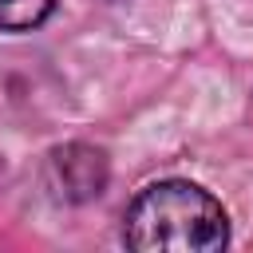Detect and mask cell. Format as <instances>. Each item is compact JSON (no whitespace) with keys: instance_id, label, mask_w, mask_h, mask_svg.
Masks as SVG:
<instances>
[{"instance_id":"3957f363","label":"cell","mask_w":253,"mask_h":253,"mask_svg":"<svg viewBox=\"0 0 253 253\" xmlns=\"http://www.w3.org/2000/svg\"><path fill=\"white\" fill-rule=\"evenodd\" d=\"M55 0H0V32H32L51 16Z\"/></svg>"},{"instance_id":"6da1fadb","label":"cell","mask_w":253,"mask_h":253,"mask_svg":"<svg viewBox=\"0 0 253 253\" xmlns=\"http://www.w3.org/2000/svg\"><path fill=\"white\" fill-rule=\"evenodd\" d=\"M123 241L138 253H213L229 241V217L210 190L166 178L126 206Z\"/></svg>"},{"instance_id":"7a4b0ae2","label":"cell","mask_w":253,"mask_h":253,"mask_svg":"<svg viewBox=\"0 0 253 253\" xmlns=\"http://www.w3.org/2000/svg\"><path fill=\"white\" fill-rule=\"evenodd\" d=\"M55 170H59V186H63V194H67V198H75V202L95 198V194L103 190V182H107L103 150L83 146V142L55 150Z\"/></svg>"}]
</instances>
